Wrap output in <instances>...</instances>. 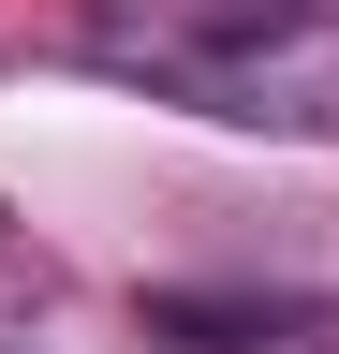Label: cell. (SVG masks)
Returning <instances> with one entry per match:
<instances>
[{"label":"cell","mask_w":339,"mask_h":354,"mask_svg":"<svg viewBox=\"0 0 339 354\" xmlns=\"http://www.w3.org/2000/svg\"><path fill=\"white\" fill-rule=\"evenodd\" d=\"M74 59L118 88H162L222 133L339 148V15L325 0H104L74 30Z\"/></svg>","instance_id":"cell-1"}]
</instances>
